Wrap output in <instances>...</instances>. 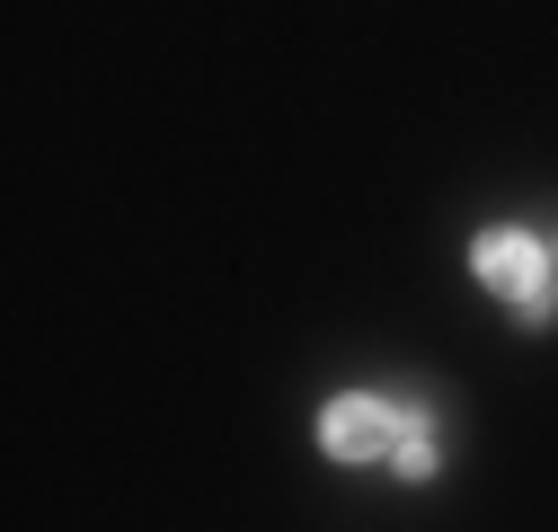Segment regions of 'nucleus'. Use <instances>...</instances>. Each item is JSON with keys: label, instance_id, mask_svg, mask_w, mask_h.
Wrapping results in <instances>:
<instances>
[{"label": "nucleus", "instance_id": "f03ea898", "mask_svg": "<svg viewBox=\"0 0 558 532\" xmlns=\"http://www.w3.org/2000/svg\"><path fill=\"white\" fill-rule=\"evenodd\" d=\"M399 426H408L399 399H381V390H337L328 409H319V452H328V461H390V452H399Z\"/></svg>", "mask_w": 558, "mask_h": 532}, {"label": "nucleus", "instance_id": "7ed1b4c3", "mask_svg": "<svg viewBox=\"0 0 558 532\" xmlns=\"http://www.w3.org/2000/svg\"><path fill=\"white\" fill-rule=\"evenodd\" d=\"M435 461H444L435 409H408V426H399V452H390V471H399V480H435Z\"/></svg>", "mask_w": 558, "mask_h": 532}, {"label": "nucleus", "instance_id": "f257e3e1", "mask_svg": "<svg viewBox=\"0 0 558 532\" xmlns=\"http://www.w3.org/2000/svg\"><path fill=\"white\" fill-rule=\"evenodd\" d=\"M470 266H478V285H487V293H506V302L523 311V328H549V319H558L549 240H541V231H523V222L478 231V240H470Z\"/></svg>", "mask_w": 558, "mask_h": 532}]
</instances>
